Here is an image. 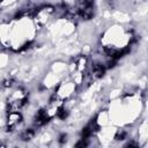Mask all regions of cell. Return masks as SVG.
<instances>
[{
  "label": "cell",
  "mask_w": 148,
  "mask_h": 148,
  "mask_svg": "<svg viewBox=\"0 0 148 148\" xmlns=\"http://www.w3.org/2000/svg\"><path fill=\"white\" fill-rule=\"evenodd\" d=\"M76 89H77V86L69 79V80H66V81H60L59 84L54 88L53 94L57 97H59L60 99L65 101V99H68V98L73 97Z\"/></svg>",
  "instance_id": "obj_1"
},
{
  "label": "cell",
  "mask_w": 148,
  "mask_h": 148,
  "mask_svg": "<svg viewBox=\"0 0 148 148\" xmlns=\"http://www.w3.org/2000/svg\"><path fill=\"white\" fill-rule=\"evenodd\" d=\"M17 3V0H0V12L8 10Z\"/></svg>",
  "instance_id": "obj_2"
}]
</instances>
